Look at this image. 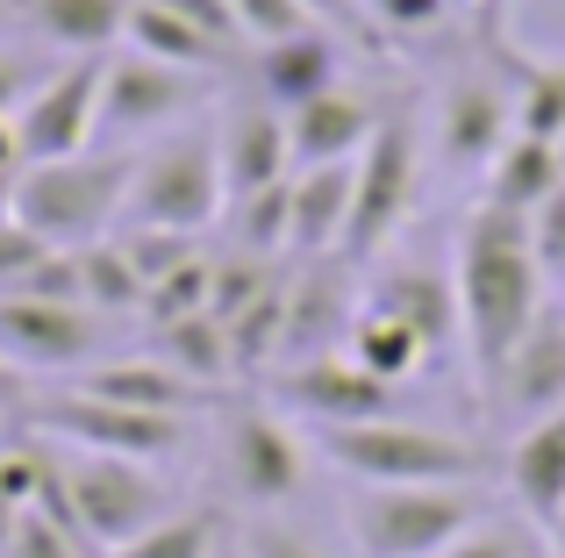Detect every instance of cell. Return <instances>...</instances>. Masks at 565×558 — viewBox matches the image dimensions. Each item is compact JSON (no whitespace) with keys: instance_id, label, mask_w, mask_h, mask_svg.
Here are the masks:
<instances>
[{"instance_id":"obj_1","label":"cell","mask_w":565,"mask_h":558,"mask_svg":"<svg viewBox=\"0 0 565 558\" xmlns=\"http://www.w3.org/2000/svg\"><path fill=\"white\" fill-rule=\"evenodd\" d=\"M451 293H458L466 358L487 387V379L501 373V358L515 351V336L544 315V266H537V251H530V215H501V208L472 215L466 237H458Z\"/></svg>"},{"instance_id":"obj_2","label":"cell","mask_w":565,"mask_h":558,"mask_svg":"<svg viewBox=\"0 0 565 558\" xmlns=\"http://www.w3.org/2000/svg\"><path fill=\"white\" fill-rule=\"evenodd\" d=\"M129 165H137V151H115V143H94L79 158L22 165V180H14V223L29 237H43L51 251H86V244L122 229Z\"/></svg>"},{"instance_id":"obj_3","label":"cell","mask_w":565,"mask_h":558,"mask_svg":"<svg viewBox=\"0 0 565 558\" xmlns=\"http://www.w3.org/2000/svg\"><path fill=\"white\" fill-rule=\"evenodd\" d=\"M51 487H57V502H65V523L79 530V545L94 558L122 551L129 537H143L158 516H172L166 465H143V459H108V451L51 444Z\"/></svg>"},{"instance_id":"obj_4","label":"cell","mask_w":565,"mask_h":558,"mask_svg":"<svg viewBox=\"0 0 565 558\" xmlns=\"http://www.w3.org/2000/svg\"><path fill=\"white\" fill-rule=\"evenodd\" d=\"M316 451L351 473L359 487H472L480 480V451L451 430H423L408 416H380V422H337L316 430Z\"/></svg>"},{"instance_id":"obj_5","label":"cell","mask_w":565,"mask_h":558,"mask_svg":"<svg viewBox=\"0 0 565 558\" xmlns=\"http://www.w3.org/2000/svg\"><path fill=\"white\" fill-rule=\"evenodd\" d=\"M222 215H230V186H222L215 129L186 122V129H172V137L137 143L122 223H143V229H180V237H207V229H215Z\"/></svg>"},{"instance_id":"obj_6","label":"cell","mask_w":565,"mask_h":558,"mask_svg":"<svg viewBox=\"0 0 565 558\" xmlns=\"http://www.w3.org/2000/svg\"><path fill=\"white\" fill-rule=\"evenodd\" d=\"M359 558H437L480 530L472 487H359L344 502Z\"/></svg>"},{"instance_id":"obj_7","label":"cell","mask_w":565,"mask_h":558,"mask_svg":"<svg viewBox=\"0 0 565 558\" xmlns=\"http://www.w3.org/2000/svg\"><path fill=\"white\" fill-rule=\"evenodd\" d=\"M29 430H43L51 444L72 451H108V459H143V465H172L193 444V416H143V408L100 401V394L57 387L29 401Z\"/></svg>"},{"instance_id":"obj_8","label":"cell","mask_w":565,"mask_h":558,"mask_svg":"<svg viewBox=\"0 0 565 558\" xmlns=\"http://www.w3.org/2000/svg\"><path fill=\"white\" fill-rule=\"evenodd\" d=\"M201 94H207V72L158 65L143 51H108V65H100V143L137 151L151 137H172V129L193 122Z\"/></svg>"},{"instance_id":"obj_9","label":"cell","mask_w":565,"mask_h":558,"mask_svg":"<svg viewBox=\"0 0 565 558\" xmlns=\"http://www.w3.org/2000/svg\"><path fill=\"white\" fill-rule=\"evenodd\" d=\"M115 330L122 322L94 315L86 301H29V293L0 301V351L29 379H79L86 365L115 358Z\"/></svg>"},{"instance_id":"obj_10","label":"cell","mask_w":565,"mask_h":558,"mask_svg":"<svg viewBox=\"0 0 565 558\" xmlns=\"http://www.w3.org/2000/svg\"><path fill=\"white\" fill-rule=\"evenodd\" d=\"M215 465H222V487H230L250 516L294 502V494L308 487V451H301V437L287 430L279 408H230L222 430H215Z\"/></svg>"},{"instance_id":"obj_11","label":"cell","mask_w":565,"mask_h":558,"mask_svg":"<svg viewBox=\"0 0 565 558\" xmlns=\"http://www.w3.org/2000/svg\"><path fill=\"white\" fill-rule=\"evenodd\" d=\"M100 65L108 57H57L29 100L14 108V143H22L29 165L43 158H79L100 143Z\"/></svg>"},{"instance_id":"obj_12","label":"cell","mask_w":565,"mask_h":558,"mask_svg":"<svg viewBox=\"0 0 565 558\" xmlns=\"http://www.w3.org/2000/svg\"><path fill=\"white\" fill-rule=\"evenodd\" d=\"M415 194V137L401 122H380L373 143L359 151V194H351V229H344V266H365V258L386 251V237L401 229Z\"/></svg>"},{"instance_id":"obj_13","label":"cell","mask_w":565,"mask_h":558,"mask_svg":"<svg viewBox=\"0 0 565 558\" xmlns=\"http://www.w3.org/2000/svg\"><path fill=\"white\" fill-rule=\"evenodd\" d=\"M273 387H279L273 401L287 408L294 422H308V430H337V422H380V416H394V387L373 379L359 358H351V351L279 365Z\"/></svg>"},{"instance_id":"obj_14","label":"cell","mask_w":565,"mask_h":558,"mask_svg":"<svg viewBox=\"0 0 565 558\" xmlns=\"http://www.w3.org/2000/svg\"><path fill=\"white\" fill-rule=\"evenodd\" d=\"M359 322V293L344 279V258H301V272H287V336H279V365L330 358Z\"/></svg>"},{"instance_id":"obj_15","label":"cell","mask_w":565,"mask_h":558,"mask_svg":"<svg viewBox=\"0 0 565 558\" xmlns=\"http://www.w3.org/2000/svg\"><path fill=\"white\" fill-rule=\"evenodd\" d=\"M215 151H222V186H230V201L294 180L287 108H273V100H258V94H236L215 122Z\"/></svg>"},{"instance_id":"obj_16","label":"cell","mask_w":565,"mask_h":558,"mask_svg":"<svg viewBox=\"0 0 565 558\" xmlns=\"http://www.w3.org/2000/svg\"><path fill=\"white\" fill-rule=\"evenodd\" d=\"M487 394H494L515 422L558 416L565 408V308L544 301V315L515 336V351L501 358V373L487 379Z\"/></svg>"},{"instance_id":"obj_17","label":"cell","mask_w":565,"mask_h":558,"mask_svg":"<svg viewBox=\"0 0 565 558\" xmlns=\"http://www.w3.org/2000/svg\"><path fill=\"white\" fill-rule=\"evenodd\" d=\"M129 0H14V43L43 57H108L122 51Z\"/></svg>"},{"instance_id":"obj_18","label":"cell","mask_w":565,"mask_h":558,"mask_svg":"<svg viewBox=\"0 0 565 558\" xmlns=\"http://www.w3.org/2000/svg\"><path fill=\"white\" fill-rule=\"evenodd\" d=\"M380 115L365 94H351V86H330V94L301 100V108H287V143H294V172L301 165H351V158L373 143Z\"/></svg>"},{"instance_id":"obj_19","label":"cell","mask_w":565,"mask_h":558,"mask_svg":"<svg viewBox=\"0 0 565 558\" xmlns=\"http://www.w3.org/2000/svg\"><path fill=\"white\" fill-rule=\"evenodd\" d=\"M79 394H100V401H122V408H143V416H193L207 401L193 379H180L158 351H115V358L86 365L79 379H65Z\"/></svg>"},{"instance_id":"obj_20","label":"cell","mask_w":565,"mask_h":558,"mask_svg":"<svg viewBox=\"0 0 565 558\" xmlns=\"http://www.w3.org/2000/svg\"><path fill=\"white\" fill-rule=\"evenodd\" d=\"M509 137H515V100L501 94V86L466 79V86H451V94H444L437 143H444V158H451V165L487 172V165H494V151H501Z\"/></svg>"},{"instance_id":"obj_21","label":"cell","mask_w":565,"mask_h":558,"mask_svg":"<svg viewBox=\"0 0 565 558\" xmlns=\"http://www.w3.org/2000/svg\"><path fill=\"white\" fill-rule=\"evenodd\" d=\"M509 494L544 537L558 530L565 516V408L544 422H523L515 430V451H509Z\"/></svg>"},{"instance_id":"obj_22","label":"cell","mask_w":565,"mask_h":558,"mask_svg":"<svg viewBox=\"0 0 565 558\" xmlns=\"http://www.w3.org/2000/svg\"><path fill=\"white\" fill-rule=\"evenodd\" d=\"M337 86V29H301L287 43L250 51V94L273 108H301V100Z\"/></svg>"},{"instance_id":"obj_23","label":"cell","mask_w":565,"mask_h":558,"mask_svg":"<svg viewBox=\"0 0 565 558\" xmlns=\"http://www.w3.org/2000/svg\"><path fill=\"white\" fill-rule=\"evenodd\" d=\"M294 194V258H337L351 229V194H359V158L351 165H301L287 180Z\"/></svg>"},{"instance_id":"obj_24","label":"cell","mask_w":565,"mask_h":558,"mask_svg":"<svg viewBox=\"0 0 565 558\" xmlns=\"http://www.w3.org/2000/svg\"><path fill=\"white\" fill-rule=\"evenodd\" d=\"M344 351H351V358H359L373 379H386V387H408V379H423L429 365H437V344H429L423 330H408L394 308H380L373 293L359 301V322H351Z\"/></svg>"},{"instance_id":"obj_25","label":"cell","mask_w":565,"mask_h":558,"mask_svg":"<svg viewBox=\"0 0 565 558\" xmlns=\"http://www.w3.org/2000/svg\"><path fill=\"white\" fill-rule=\"evenodd\" d=\"M558 186H565L558 143L523 137V129H515V137L494 151V165H487V208H501V215H537Z\"/></svg>"},{"instance_id":"obj_26","label":"cell","mask_w":565,"mask_h":558,"mask_svg":"<svg viewBox=\"0 0 565 558\" xmlns=\"http://www.w3.org/2000/svg\"><path fill=\"white\" fill-rule=\"evenodd\" d=\"M122 51H143V57H158V65H180V72H207V79L230 65V57H222L215 43H207L180 8H172V0H129Z\"/></svg>"},{"instance_id":"obj_27","label":"cell","mask_w":565,"mask_h":558,"mask_svg":"<svg viewBox=\"0 0 565 558\" xmlns=\"http://www.w3.org/2000/svg\"><path fill=\"white\" fill-rule=\"evenodd\" d=\"M151 351L172 365L193 387H230L236 379V351H230V330L215 315H180V322H151Z\"/></svg>"},{"instance_id":"obj_28","label":"cell","mask_w":565,"mask_h":558,"mask_svg":"<svg viewBox=\"0 0 565 558\" xmlns=\"http://www.w3.org/2000/svg\"><path fill=\"white\" fill-rule=\"evenodd\" d=\"M373 301H380V308H394L408 330H423L437 351L458 336V293H451V279H437V272H423V266L386 272L380 287H373Z\"/></svg>"},{"instance_id":"obj_29","label":"cell","mask_w":565,"mask_h":558,"mask_svg":"<svg viewBox=\"0 0 565 558\" xmlns=\"http://www.w3.org/2000/svg\"><path fill=\"white\" fill-rule=\"evenodd\" d=\"M72 258H79V301L94 308V315L143 322V272L129 266L122 237H100V244H86V251H72Z\"/></svg>"},{"instance_id":"obj_30","label":"cell","mask_w":565,"mask_h":558,"mask_svg":"<svg viewBox=\"0 0 565 558\" xmlns=\"http://www.w3.org/2000/svg\"><path fill=\"white\" fill-rule=\"evenodd\" d=\"M230 251H250V258H287L294 251V194H287V180L230 201Z\"/></svg>"},{"instance_id":"obj_31","label":"cell","mask_w":565,"mask_h":558,"mask_svg":"<svg viewBox=\"0 0 565 558\" xmlns=\"http://www.w3.org/2000/svg\"><path fill=\"white\" fill-rule=\"evenodd\" d=\"M222 530H230V523H222L215 508H172V516H158L143 537H129V545L108 551V558H207L222 545Z\"/></svg>"},{"instance_id":"obj_32","label":"cell","mask_w":565,"mask_h":558,"mask_svg":"<svg viewBox=\"0 0 565 558\" xmlns=\"http://www.w3.org/2000/svg\"><path fill=\"white\" fill-rule=\"evenodd\" d=\"M207 287H215V251H193L186 266H172L166 279H151L143 293V322H180V315H207Z\"/></svg>"},{"instance_id":"obj_33","label":"cell","mask_w":565,"mask_h":558,"mask_svg":"<svg viewBox=\"0 0 565 558\" xmlns=\"http://www.w3.org/2000/svg\"><path fill=\"white\" fill-rule=\"evenodd\" d=\"M515 129L544 143H565V65L558 72H530V86L515 94Z\"/></svg>"},{"instance_id":"obj_34","label":"cell","mask_w":565,"mask_h":558,"mask_svg":"<svg viewBox=\"0 0 565 558\" xmlns=\"http://www.w3.org/2000/svg\"><path fill=\"white\" fill-rule=\"evenodd\" d=\"M230 8H236V29H244L250 51H265V43H287V36H301V29H322L316 14L301 8V0H230Z\"/></svg>"},{"instance_id":"obj_35","label":"cell","mask_w":565,"mask_h":558,"mask_svg":"<svg viewBox=\"0 0 565 558\" xmlns=\"http://www.w3.org/2000/svg\"><path fill=\"white\" fill-rule=\"evenodd\" d=\"M0 558H94V551H86L72 530H57L51 516H36V508H29V516L14 523V537H8V551H0Z\"/></svg>"},{"instance_id":"obj_36","label":"cell","mask_w":565,"mask_h":558,"mask_svg":"<svg viewBox=\"0 0 565 558\" xmlns=\"http://www.w3.org/2000/svg\"><path fill=\"white\" fill-rule=\"evenodd\" d=\"M530 251H537V266H544V287L565 293V186L530 215Z\"/></svg>"},{"instance_id":"obj_37","label":"cell","mask_w":565,"mask_h":558,"mask_svg":"<svg viewBox=\"0 0 565 558\" xmlns=\"http://www.w3.org/2000/svg\"><path fill=\"white\" fill-rule=\"evenodd\" d=\"M51 65H57V57L29 51V43H0V122H14V108L29 100V86H36Z\"/></svg>"},{"instance_id":"obj_38","label":"cell","mask_w":565,"mask_h":558,"mask_svg":"<svg viewBox=\"0 0 565 558\" xmlns=\"http://www.w3.org/2000/svg\"><path fill=\"white\" fill-rule=\"evenodd\" d=\"M236 537H244V551H250V558H337V551H322L316 537L287 530V523H273V516H250V523H236Z\"/></svg>"},{"instance_id":"obj_39","label":"cell","mask_w":565,"mask_h":558,"mask_svg":"<svg viewBox=\"0 0 565 558\" xmlns=\"http://www.w3.org/2000/svg\"><path fill=\"white\" fill-rule=\"evenodd\" d=\"M43 258H51V244L29 237V229L8 215V223H0V301H8V293H22V279L36 272Z\"/></svg>"},{"instance_id":"obj_40","label":"cell","mask_w":565,"mask_h":558,"mask_svg":"<svg viewBox=\"0 0 565 558\" xmlns=\"http://www.w3.org/2000/svg\"><path fill=\"white\" fill-rule=\"evenodd\" d=\"M365 8H373L380 22H394V29H429V22L451 14V0H365Z\"/></svg>"},{"instance_id":"obj_41","label":"cell","mask_w":565,"mask_h":558,"mask_svg":"<svg viewBox=\"0 0 565 558\" xmlns=\"http://www.w3.org/2000/svg\"><path fill=\"white\" fill-rule=\"evenodd\" d=\"M29 401H36V379H29L22 365H14L8 351H0V416L22 422V416H29Z\"/></svg>"},{"instance_id":"obj_42","label":"cell","mask_w":565,"mask_h":558,"mask_svg":"<svg viewBox=\"0 0 565 558\" xmlns=\"http://www.w3.org/2000/svg\"><path fill=\"white\" fill-rule=\"evenodd\" d=\"M22 143H14V122H0V223L14 215V180H22Z\"/></svg>"},{"instance_id":"obj_43","label":"cell","mask_w":565,"mask_h":558,"mask_svg":"<svg viewBox=\"0 0 565 558\" xmlns=\"http://www.w3.org/2000/svg\"><path fill=\"white\" fill-rule=\"evenodd\" d=\"M308 14H316L322 29H337V36H359L365 29V0H301Z\"/></svg>"},{"instance_id":"obj_44","label":"cell","mask_w":565,"mask_h":558,"mask_svg":"<svg viewBox=\"0 0 565 558\" xmlns=\"http://www.w3.org/2000/svg\"><path fill=\"white\" fill-rule=\"evenodd\" d=\"M437 558H515V551H509V537L472 530V537H458V545H451V551H437Z\"/></svg>"},{"instance_id":"obj_45","label":"cell","mask_w":565,"mask_h":558,"mask_svg":"<svg viewBox=\"0 0 565 558\" xmlns=\"http://www.w3.org/2000/svg\"><path fill=\"white\" fill-rule=\"evenodd\" d=\"M22 516H29V508H14L8 494H0V551H8V537H14V523H22Z\"/></svg>"},{"instance_id":"obj_46","label":"cell","mask_w":565,"mask_h":558,"mask_svg":"<svg viewBox=\"0 0 565 558\" xmlns=\"http://www.w3.org/2000/svg\"><path fill=\"white\" fill-rule=\"evenodd\" d=\"M207 558H250V551H244V537H236V530H222V545L207 551Z\"/></svg>"},{"instance_id":"obj_47","label":"cell","mask_w":565,"mask_h":558,"mask_svg":"<svg viewBox=\"0 0 565 558\" xmlns=\"http://www.w3.org/2000/svg\"><path fill=\"white\" fill-rule=\"evenodd\" d=\"M14 36V0H0V43Z\"/></svg>"},{"instance_id":"obj_48","label":"cell","mask_w":565,"mask_h":558,"mask_svg":"<svg viewBox=\"0 0 565 558\" xmlns=\"http://www.w3.org/2000/svg\"><path fill=\"white\" fill-rule=\"evenodd\" d=\"M552 545H558V551H565V516H558V530H552Z\"/></svg>"},{"instance_id":"obj_49","label":"cell","mask_w":565,"mask_h":558,"mask_svg":"<svg viewBox=\"0 0 565 558\" xmlns=\"http://www.w3.org/2000/svg\"><path fill=\"white\" fill-rule=\"evenodd\" d=\"M8 422H14V416H0V430H8Z\"/></svg>"},{"instance_id":"obj_50","label":"cell","mask_w":565,"mask_h":558,"mask_svg":"<svg viewBox=\"0 0 565 558\" xmlns=\"http://www.w3.org/2000/svg\"><path fill=\"white\" fill-rule=\"evenodd\" d=\"M558 158H565V143H558Z\"/></svg>"}]
</instances>
